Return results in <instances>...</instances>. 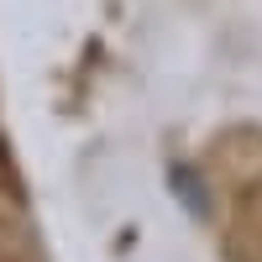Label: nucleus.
Instances as JSON below:
<instances>
[]
</instances>
